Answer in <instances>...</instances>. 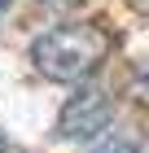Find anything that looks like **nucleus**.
<instances>
[{
  "instance_id": "7ed1b4c3",
  "label": "nucleus",
  "mask_w": 149,
  "mask_h": 153,
  "mask_svg": "<svg viewBox=\"0 0 149 153\" xmlns=\"http://www.w3.org/2000/svg\"><path fill=\"white\" fill-rule=\"evenodd\" d=\"M92 153H149V144L140 136H132V131H114V136H105Z\"/></svg>"
},
{
  "instance_id": "f257e3e1",
  "label": "nucleus",
  "mask_w": 149,
  "mask_h": 153,
  "mask_svg": "<svg viewBox=\"0 0 149 153\" xmlns=\"http://www.w3.org/2000/svg\"><path fill=\"white\" fill-rule=\"evenodd\" d=\"M114 53V35L101 22H61L31 39V66L53 83H88Z\"/></svg>"
},
{
  "instance_id": "423d86ee",
  "label": "nucleus",
  "mask_w": 149,
  "mask_h": 153,
  "mask_svg": "<svg viewBox=\"0 0 149 153\" xmlns=\"http://www.w3.org/2000/svg\"><path fill=\"white\" fill-rule=\"evenodd\" d=\"M4 9H9V0H0V13H4Z\"/></svg>"
},
{
  "instance_id": "20e7f679",
  "label": "nucleus",
  "mask_w": 149,
  "mask_h": 153,
  "mask_svg": "<svg viewBox=\"0 0 149 153\" xmlns=\"http://www.w3.org/2000/svg\"><path fill=\"white\" fill-rule=\"evenodd\" d=\"M44 4H53V9H79L83 0H44Z\"/></svg>"
},
{
  "instance_id": "f03ea898",
  "label": "nucleus",
  "mask_w": 149,
  "mask_h": 153,
  "mask_svg": "<svg viewBox=\"0 0 149 153\" xmlns=\"http://www.w3.org/2000/svg\"><path fill=\"white\" fill-rule=\"evenodd\" d=\"M114 123V101L110 92L92 88V83H79V92L70 96L57 114V136L61 140H97L105 136Z\"/></svg>"
},
{
  "instance_id": "39448f33",
  "label": "nucleus",
  "mask_w": 149,
  "mask_h": 153,
  "mask_svg": "<svg viewBox=\"0 0 149 153\" xmlns=\"http://www.w3.org/2000/svg\"><path fill=\"white\" fill-rule=\"evenodd\" d=\"M0 153H18V149H13V144L4 140V136H0Z\"/></svg>"
}]
</instances>
